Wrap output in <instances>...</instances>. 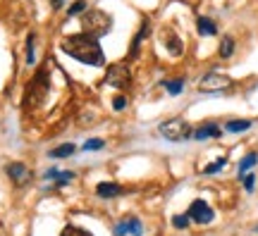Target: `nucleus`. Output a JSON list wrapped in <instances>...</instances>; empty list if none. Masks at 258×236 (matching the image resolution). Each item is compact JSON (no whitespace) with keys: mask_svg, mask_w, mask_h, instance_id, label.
I'll use <instances>...</instances> for the list:
<instances>
[{"mask_svg":"<svg viewBox=\"0 0 258 236\" xmlns=\"http://www.w3.org/2000/svg\"><path fill=\"white\" fill-rule=\"evenodd\" d=\"M62 50L67 53L69 57L79 60L84 65H91V67H103L105 65V55H103V48L96 36L91 34H74V36H67L62 41Z\"/></svg>","mask_w":258,"mask_h":236,"instance_id":"nucleus-1","label":"nucleus"},{"mask_svg":"<svg viewBox=\"0 0 258 236\" xmlns=\"http://www.w3.org/2000/svg\"><path fill=\"white\" fill-rule=\"evenodd\" d=\"M82 24L86 29V34H91L96 39H101V36H105L112 27V17L108 12H103V10H86L82 17Z\"/></svg>","mask_w":258,"mask_h":236,"instance_id":"nucleus-2","label":"nucleus"},{"mask_svg":"<svg viewBox=\"0 0 258 236\" xmlns=\"http://www.w3.org/2000/svg\"><path fill=\"white\" fill-rule=\"evenodd\" d=\"M160 134H163V139L172 141V143H179V141H187L189 136H194V129L187 119H182V117H175V119H167L160 124L158 129Z\"/></svg>","mask_w":258,"mask_h":236,"instance_id":"nucleus-3","label":"nucleus"},{"mask_svg":"<svg viewBox=\"0 0 258 236\" xmlns=\"http://www.w3.org/2000/svg\"><path fill=\"white\" fill-rule=\"evenodd\" d=\"M48 91H51L48 72L39 70V72H36V77L31 79V83H29V88H27V105H34V108H36V105H41Z\"/></svg>","mask_w":258,"mask_h":236,"instance_id":"nucleus-4","label":"nucleus"},{"mask_svg":"<svg viewBox=\"0 0 258 236\" xmlns=\"http://www.w3.org/2000/svg\"><path fill=\"white\" fill-rule=\"evenodd\" d=\"M232 86V79L227 74H220V72H208L204 79L199 81V91L206 93H217V91H225Z\"/></svg>","mask_w":258,"mask_h":236,"instance_id":"nucleus-5","label":"nucleus"},{"mask_svg":"<svg viewBox=\"0 0 258 236\" xmlns=\"http://www.w3.org/2000/svg\"><path fill=\"white\" fill-rule=\"evenodd\" d=\"M132 81V74H129V67L127 62H115L108 67V74H105V83L115 86V88H127Z\"/></svg>","mask_w":258,"mask_h":236,"instance_id":"nucleus-6","label":"nucleus"},{"mask_svg":"<svg viewBox=\"0 0 258 236\" xmlns=\"http://www.w3.org/2000/svg\"><path fill=\"white\" fill-rule=\"evenodd\" d=\"M187 215H189L196 224H208V222H213V217H215L213 208H210L206 200H194L189 205V210H187Z\"/></svg>","mask_w":258,"mask_h":236,"instance_id":"nucleus-7","label":"nucleus"},{"mask_svg":"<svg viewBox=\"0 0 258 236\" xmlns=\"http://www.w3.org/2000/svg\"><path fill=\"white\" fill-rule=\"evenodd\" d=\"M7 177H10L14 184H27L29 169L22 165V162H10V165H7Z\"/></svg>","mask_w":258,"mask_h":236,"instance_id":"nucleus-8","label":"nucleus"},{"mask_svg":"<svg viewBox=\"0 0 258 236\" xmlns=\"http://www.w3.org/2000/svg\"><path fill=\"white\" fill-rule=\"evenodd\" d=\"M220 136H222V129H220L217 124H210V122H208V124H201L199 129H196V131H194V139H196V141L220 139Z\"/></svg>","mask_w":258,"mask_h":236,"instance_id":"nucleus-9","label":"nucleus"},{"mask_svg":"<svg viewBox=\"0 0 258 236\" xmlns=\"http://www.w3.org/2000/svg\"><path fill=\"white\" fill-rule=\"evenodd\" d=\"M96 194L101 196V198H115V196H122L124 189L120 184H115V181H103V184L96 186Z\"/></svg>","mask_w":258,"mask_h":236,"instance_id":"nucleus-10","label":"nucleus"},{"mask_svg":"<svg viewBox=\"0 0 258 236\" xmlns=\"http://www.w3.org/2000/svg\"><path fill=\"white\" fill-rule=\"evenodd\" d=\"M165 45H167V50L172 53V55H182V50H184V45L179 41V36L172 34V31H165Z\"/></svg>","mask_w":258,"mask_h":236,"instance_id":"nucleus-11","label":"nucleus"},{"mask_svg":"<svg viewBox=\"0 0 258 236\" xmlns=\"http://www.w3.org/2000/svg\"><path fill=\"white\" fill-rule=\"evenodd\" d=\"M196 27H199V34H201V36H215L217 34L215 22L208 19V17H199V19H196Z\"/></svg>","mask_w":258,"mask_h":236,"instance_id":"nucleus-12","label":"nucleus"},{"mask_svg":"<svg viewBox=\"0 0 258 236\" xmlns=\"http://www.w3.org/2000/svg\"><path fill=\"white\" fill-rule=\"evenodd\" d=\"M246 129H251V122L249 119H230L225 124V131H230V134H242Z\"/></svg>","mask_w":258,"mask_h":236,"instance_id":"nucleus-13","label":"nucleus"},{"mask_svg":"<svg viewBox=\"0 0 258 236\" xmlns=\"http://www.w3.org/2000/svg\"><path fill=\"white\" fill-rule=\"evenodd\" d=\"M149 29H151L149 22H144V24H141V29H139V34H136V36H134V41H132V57H136V53H139V45H141V41L146 39Z\"/></svg>","mask_w":258,"mask_h":236,"instance_id":"nucleus-14","label":"nucleus"},{"mask_svg":"<svg viewBox=\"0 0 258 236\" xmlns=\"http://www.w3.org/2000/svg\"><path fill=\"white\" fill-rule=\"evenodd\" d=\"M163 86L167 88V93H170V96H179V93H182V88H184V79H165Z\"/></svg>","mask_w":258,"mask_h":236,"instance_id":"nucleus-15","label":"nucleus"},{"mask_svg":"<svg viewBox=\"0 0 258 236\" xmlns=\"http://www.w3.org/2000/svg\"><path fill=\"white\" fill-rule=\"evenodd\" d=\"M256 162H258V155H256V153H249L246 157H242V162H239V177L244 179V174H246V172H249V169H251L254 165H256Z\"/></svg>","mask_w":258,"mask_h":236,"instance_id":"nucleus-16","label":"nucleus"},{"mask_svg":"<svg viewBox=\"0 0 258 236\" xmlns=\"http://www.w3.org/2000/svg\"><path fill=\"white\" fill-rule=\"evenodd\" d=\"M74 151H77L74 143H62V146H57L55 151H51V157H69Z\"/></svg>","mask_w":258,"mask_h":236,"instance_id":"nucleus-17","label":"nucleus"},{"mask_svg":"<svg viewBox=\"0 0 258 236\" xmlns=\"http://www.w3.org/2000/svg\"><path fill=\"white\" fill-rule=\"evenodd\" d=\"M232 53H234V41L232 36H225L220 43V57H232Z\"/></svg>","mask_w":258,"mask_h":236,"instance_id":"nucleus-18","label":"nucleus"},{"mask_svg":"<svg viewBox=\"0 0 258 236\" xmlns=\"http://www.w3.org/2000/svg\"><path fill=\"white\" fill-rule=\"evenodd\" d=\"M60 236H94V234H91V232H86V229H82V227L69 224V227H65V229L60 232Z\"/></svg>","mask_w":258,"mask_h":236,"instance_id":"nucleus-19","label":"nucleus"},{"mask_svg":"<svg viewBox=\"0 0 258 236\" xmlns=\"http://www.w3.org/2000/svg\"><path fill=\"white\" fill-rule=\"evenodd\" d=\"M227 165V157H217L215 162H210V165H206L204 169V174H215V172H220L222 167Z\"/></svg>","mask_w":258,"mask_h":236,"instance_id":"nucleus-20","label":"nucleus"},{"mask_svg":"<svg viewBox=\"0 0 258 236\" xmlns=\"http://www.w3.org/2000/svg\"><path fill=\"white\" fill-rule=\"evenodd\" d=\"M127 224H129V234H134V236L144 234V227H141V220L139 217H127Z\"/></svg>","mask_w":258,"mask_h":236,"instance_id":"nucleus-21","label":"nucleus"},{"mask_svg":"<svg viewBox=\"0 0 258 236\" xmlns=\"http://www.w3.org/2000/svg\"><path fill=\"white\" fill-rule=\"evenodd\" d=\"M82 12H86V0H77V2H72L69 10H67L69 17H77V14H82Z\"/></svg>","mask_w":258,"mask_h":236,"instance_id":"nucleus-22","label":"nucleus"},{"mask_svg":"<svg viewBox=\"0 0 258 236\" xmlns=\"http://www.w3.org/2000/svg\"><path fill=\"white\" fill-rule=\"evenodd\" d=\"M189 222H191L189 215H175V217H172V227H175V229H187Z\"/></svg>","mask_w":258,"mask_h":236,"instance_id":"nucleus-23","label":"nucleus"},{"mask_svg":"<svg viewBox=\"0 0 258 236\" xmlns=\"http://www.w3.org/2000/svg\"><path fill=\"white\" fill-rule=\"evenodd\" d=\"M36 62V55H34V34L27 36V65H34Z\"/></svg>","mask_w":258,"mask_h":236,"instance_id":"nucleus-24","label":"nucleus"},{"mask_svg":"<svg viewBox=\"0 0 258 236\" xmlns=\"http://www.w3.org/2000/svg\"><path fill=\"white\" fill-rule=\"evenodd\" d=\"M105 146V141L103 139H89L86 143H84V151H101Z\"/></svg>","mask_w":258,"mask_h":236,"instance_id":"nucleus-25","label":"nucleus"},{"mask_svg":"<svg viewBox=\"0 0 258 236\" xmlns=\"http://www.w3.org/2000/svg\"><path fill=\"white\" fill-rule=\"evenodd\" d=\"M127 232H129V224H127V220H122V222L115 227V236H124Z\"/></svg>","mask_w":258,"mask_h":236,"instance_id":"nucleus-26","label":"nucleus"},{"mask_svg":"<svg viewBox=\"0 0 258 236\" xmlns=\"http://www.w3.org/2000/svg\"><path fill=\"white\" fill-rule=\"evenodd\" d=\"M112 108H115V110H124V108H127V98L117 96L115 98V103H112Z\"/></svg>","mask_w":258,"mask_h":236,"instance_id":"nucleus-27","label":"nucleus"},{"mask_svg":"<svg viewBox=\"0 0 258 236\" xmlns=\"http://www.w3.org/2000/svg\"><path fill=\"white\" fill-rule=\"evenodd\" d=\"M254 184H256V177H254V174H244V186H246V191H254Z\"/></svg>","mask_w":258,"mask_h":236,"instance_id":"nucleus-28","label":"nucleus"},{"mask_svg":"<svg viewBox=\"0 0 258 236\" xmlns=\"http://www.w3.org/2000/svg\"><path fill=\"white\" fill-rule=\"evenodd\" d=\"M51 5H53V10H60L65 5V0H51Z\"/></svg>","mask_w":258,"mask_h":236,"instance_id":"nucleus-29","label":"nucleus"},{"mask_svg":"<svg viewBox=\"0 0 258 236\" xmlns=\"http://www.w3.org/2000/svg\"><path fill=\"white\" fill-rule=\"evenodd\" d=\"M256 232H258V227H256Z\"/></svg>","mask_w":258,"mask_h":236,"instance_id":"nucleus-30","label":"nucleus"}]
</instances>
